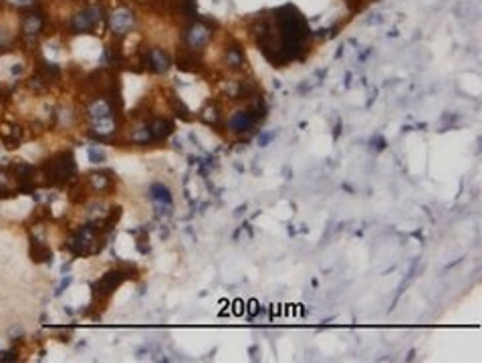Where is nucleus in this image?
<instances>
[{
	"label": "nucleus",
	"instance_id": "f257e3e1",
	"mask_svg": "<svg viewBox=\"0 0 482 363\" xmlns=\"http://www.w3.org/2000/svg\"><path fill=\"white\" fill-rule=\"evenodd\" d=\"M123 273L121 270H109L107 275H103L99 281H97V285H95V291L99 293V295H109L111 291H115L121 283H123Z\"/></svg>",
	"mask_w": 482,
	"mask_h": 363
},
{
	"label": "nucleus",
	"instance_id": "f03ea898",
	"mask_svg": "<svg viewBox=\"0 0 482 363\" xmlns=\"http://www.w3.org/2000/svg\"><path fill=\"white\" fill-rule=\"evenodd\" d=\"M133 25V15L127 11V9H119L111 15V29L117 33V35H125Z\"/></svg>",
	"mask_w": 482,
	"mask_h": 363
},
{
	"label": "nucleus",
	"instance_id": "7ed1b4c3",
	"mask_svg": "<svg viewBox=\"0 0 482 363\" xmlns=\"http://www.w3.org/2000/svg\"><path fill=\"white\" fill-rule=\"evenodd\" d=\"M208 39H210V29H206L204 25H194V27L190 29V33H188V43H190V47H194V49L204 47Z\"/></svg>",
	"mask_w": 482,
	"mask_h": 363
},
{
	"label": "nucleus",
	"instance_id": "20e7f679",
	"mask_svg": "<svg viewBox=\"0 0 482 363\" xmlns=\"http://www.w3.org/2000/svg\"><path fill=\"white\" fill-rule=\"evenodd\" d=\"M147 65H149L153 71H157V73H164V71L170 67V59H168L166 53H162L159 49H153V51L147 53Z\"/></svg>",
	"mask_w": 482,
	"mask_h": 363
},
{
	"label": "nucleus",
	"instance_id": "39448f33",
	"mask_svg": "<svg viewBox=\"0 0 482 363\" xmlns=\"http://www.w3.org/2000/svg\"><path fill=\"white\" fill-rule=\"evenodd\" d=\"M254 119H256V117H254L250 111H240V113H236V115L230 119V129H232V131H246V129L252 127Z\"/></svg>",
	"mask_w": 482,
	"mask_h": 363
},
{
	"label": "nucleus",
	"instance_id": "423d86ee",
	"mask_svg": "<svg viewBox=\"0 0 482 363\" xmlns=\"http://www.w3.org/2000/svg\"><path fill=\"white\" fill-rule=\"evenodd\" d=\"M87 113H89V117H91L93 121H95V119H103V117H111V105H109L105 99H97V101H93V103L89 105Z\"/></svg>",
	"mask_w": 482,
	"mask_h": 363
},
{
	"label": "nucleus",
	"instance_id": "0eeeda50",
	"mask_svg": "<svg viewBox=\"0 0 482 363\" xmlns=\"http://www.w3.org/2000/svg\"><path fill=\"white\" fill-rule=\"evenodd\" d=\"M147 127L151 129V133H153L155 139H166V137L174 131V125H172L168 119H153L151 125H147Z\"/></svg>",
	"mask_w": 482,
	"mask_h": 363
},
{
	"label": "nucleus",
	"instance_id": "6e6552de",
	"mask_svg": "<svg viewBox=\"0 0 482 363\" xmlns=\"http://www.w3.org/2000/svg\"><path fill=\"white\" fill-rule=\"evenodd\" d=\"M129 139H131L133 143H137V145H145V143H153V141H157V139L153 137V133H151V129H149L147 125L133 129V131H131V135H129Z\"/></svg>",
	"mask_w": 482,
	"mask_h": 363
},
{
	"label": "nucleus",
	"instance_id": "1a4fd4ad",
	"mask_svg": "<svg viewBox=\"0 0 482 363\" xmlns=\"http://www.w3.org/2000/svg\"><path fill=\"white\" fill-rule=\"evenodd\" d=\"M31 256L35 262H45L51 258V250L47 244H43L41 240H33L31 242Z\"/></svg>",
	"mask_w": 482,
	"mask_h": 363
},
{
	"label": "nucleus",
	"instance_id": "9d476101",
	"mask_svg": "<svg viewBox=\"0 0 482 363\" xmlns=\"http://www.w3.org/2000/svg\"><path fill=\"white\" fill-rule=\"evenodd\" d=\"M151 198L157 202V204H164V206H170L172 204V196H170V190L162 184H153L151 190H149Z\"/></svg>",
	"mask_w": 482,
	"mask_h": 363
},
{
	"label": "nucleus",
	"instance_id": "9b49d317",
	"mask_svg": "<svg viewBox=\"0 0 482 363\" xmlns=\"http://www.w3.org/2000/svg\"><path fill=\"white\" fill-rule=\"evenodd\" d=\"M33 173H35V169H33V165H31V163L17 161V163L13 165V175H15V179H19V182H21V184H23V182H27V179H31V177H33Z\"/></svg>",
	"mask_w": 482,
	"mask_h": 363
},
{
	"label": "nucleus",
	"instance_id": "f8f14e48",
	"mask_svg": "<svg viewBox=\"0 0 482 363\" xmlns=\"http://www.w3.org/2000/svg\"><path fill=\"white\" fill-rule=\"evenodd\" d=\"M93 129H95V133L97 135H111V133H115V121L111 119V117H103V119H95L93 121Z\"/></svg>",
	"mask_w": 482,
	"mask_h": 363
},
{
	"label": "nucleus",
	"instance_id": "ddd939ff",
	"mask_svg": "<svg viewBox=\"0 0 482 363\" xmlns=\"http://www.w3.org/2000/svg\"><path fill=\"white\" fill-rule=\"evenodd\" d=\"M89 184H91L93 190H97V192H105V190L111 186V179L107 177V173L95 171V173L89 175Z\"/></svg>",
	"mask_w": 482,
	"mask_h": 363
},
{
	"label": "nucleus",
	"instance_id": "4468645a",
	"mask_svg": "<svg viewBox=\"0 0 482 363\" xmlns=\"http://www.w3.org/2000/svg\"><path fill=\"white\" fill-rule=\"evenodd\" d=\"M43 29V21L39 19V17H35V15H31V17H27V21H25V27H23V31L29 35V37H35V35H39V31Z\"/></svg>",
	"mask_w": 482,
	"mask_h": 363
},
{
	"label": "nucleus",
	"instance_id": "2eb2a0df",
	"mask_svg": "<svg viewBox=\"0 0 482 363\" xmlns=\"http://www.w3.org/2000/svg\"><path fill=\"white\" fill-rule=\"evenodd\" d=\"M226 63H228V67L238 69V67H242L244 57H242V53H240L238 49H230V51L226 53Z\"/></svg>",
	"mask_w": 482,
	"mask_h": 363
},
{
	"label": "nucleus",
	"instance_id": "dca6fc26",
	"mask_svg": "<svg viewBox=\"0 0 482 363\" xmlns=\"http://www.w3.org/2000/svg\"><path fill=\"white\" fill-rule=\"evenodd\" d=\"M204 119H206L208 123H216V121L220 119L218 109H216V107H206V109H204Z\"/></svg>",
	"mask_w": 482,
	"mask_h": 363
},
{
	"label": "nucleus",
	"instance_id": "f3484780",
	"mask_svg": "<svg viewBox=\"0 0 482 363\" xmlns=\"http://www.w3.org/2000/svg\"><path fill=\"white\" fill-rule=\"evenodd\" d=\"M89 157H91V161H93V163H101V161L105 159L103 151H101V149H95V147H91V149H89Z\"/></svg>",
	"mask_w": 482,
	"mask_h": 363
},
{
	"label": "nucleus",
	"instance_id": "a211bd4d",
	"mask_svg": "<svg viewBox=\"0 0 482 363\" xmlns=\"http://www.w3.org/2000/svg\"><path fill=\"white\" fill-rule=\"evenodd\" d=\"M21 333H23V329H21V327H13V329H11V337H15V335H21Z\"/></svg>",
	"mask_w": 482,
	"mask_h": 363
}]
</instances>
